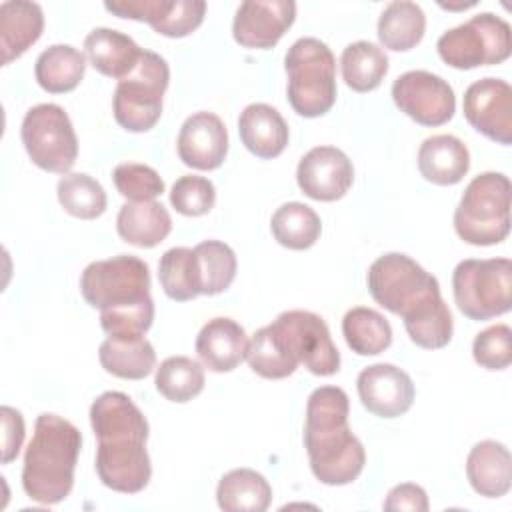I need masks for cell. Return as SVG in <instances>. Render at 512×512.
Masks as SVG:
<instances>
[{
    "mask_svg": "<svg viewBox=\"0 0 512 512\" xmlns=\"http://www.w3.org/2000/svg\"><path fill=\"white\" fill-rule=\"evenodd\" d=\"M348 414V394L338 386H320L308 396L304 446L312 474L326 486L350 484L364 470L366 452L348 426Z\"/></svg>",
    "mask_w": 512,
    "mask_h": 512,
    "instance_id": "1",
    "label": "cell"
},
{
    "mask_svg": "<svg viewBox=\"0 0 512 512\" xmlns=\"http://www.w3.org/2000/svg\"><path fill=\"white\" fill-rule=\"evenodd\" d=\"M82 448L80 430L56 414H40L24 454L22 488L38 504L62 502L74 486Z\"/></svg>",
    "mask_w": 512,
    "mask_h": 512,
    "instance_id": "2",
    "label": "cell"
},
{
    "mask_svg": "<svg viewBox=\"0 0 512 512\" xmlns=\"http://www.w3.org/2000/svg\"><path fill=\"white\" fill-rule=\"evenodd\" d=\"M368 292L376 304L414 322L444 304L438 280L402 252H388L368 268Z\"/></svg>",
    "mask_w": 512,
    "mask_h": 512,
    "instance_id": "3",
    "label": "cell"
},
{
    "mask_svg": "<svg viewBox=\"0 0 512 512\" xmlns=\"http://www.w3.org/2000/svg\"><path fill=\"white\" fill-rule=\"evenodd\" d=\"M288 102L304 118L324 116L336 102V60L318 38H298L284 56Z\"/></svg>",
    "mask_w": 512,
    "mask_h": 512,
    "instance_id": "4",
    "label": "cell"
},
{
    "mask_svg": "<svg viewBox=\"0 0 512 512\" xmlns=\"http://www.w3.org/2000/svg\"><path fill=\"white\" fill-rule=\"evenodd\" d=\"M510 180L502 172H482L470 180L456 210L454 230L472 246H492L510 232Z\"/></svg>",
    "mask_w": 512,
    "mask_h": 512,
    "instance_id": "5",
    "label": "cell"
},
{
    "mask_svg": "<svg viewBox=\"0 0 512 512\" xmlns=\"http://www.w3.org/2000/svg\"><path fill=\"white\" fill-rule=\"evenodd\" d=\"M168 82L170 68L166 60L152 50H142L136 68L116 84L112 98L114 120L128 132L154 128L162 116Z\"/></svg>",
    "mask_w": 512,
    "mask_h": 512,
    "instance_id": "6",
    "label": "cell"
},
{
    "mask_svg": "<svg viewBox=\"0 0 512 512\" xmlns=\"http://www.w3.org/2000/svg\"><path fill=\"white\" fill-rule=\"evenodd\" d=\"M458 310L470 320H490L512 306V262L508 258H468L452 272Z\"/></svg>",
    "mask_w": 512,
    "mask_h": 512,
    "instance_id": "7",
    "label": "cell"
},
{
    "mask_svg": "<svg viewBox=\"0 0 512 512\" xmlns=\"http://www.w3.org/2000/svg\"><path fill=\"white\" fill-rule=\"evenodd\" d=\"M436 50L442 62L456 70L500 64L512 52L510 24L492 12H480L446 30L438 38Z\"/></svg>",
    "mask_w": 512,
    "mask_h": 512,
    "instance_id": "8",
    "label": "cell"
},
{
    "mask_svg": "<svg viewBox=\"0 0 512 512\" xmlns=\"http://www.w3.org/2000/svg\"><path fill=\"white\" fill-rule=\"evenodd\" d=\"M80 292L98 310L130 306L152 298L148 264L132 254L90 262L80 276Z\"/></svg>",
    "mask_w": 512,
    "mask_h": 512,
    "instance_id": "9",
    "label": "cell"
},
{
    "mask_svg": "<svg viewBox=\"0 0 512 512\" xmlns=\"http://www.w3.org/2000/svg\"><path fill=\"white\" fill-rule=\"evenodd\" d=\"M30 160L54 174H68L78 158V138L68 112L58 104L32 106L20 128Z\"/></svg>",
    "mask_w": 512,
    "mask_h": 512,
    "instance_id": "10",
    "label": "cell"
},
{
    "mask_svg": "<svg viewBox=\"0 0 512 512\" xmlns=\"http://www.w3.org/2000/svg\"><path fill=\"white\" fill-rule=\"evenodd\" d=\"M272 332L296 364L316 376H332L340 370V352L332 342L322 316L310 310L282 312L272 324Z\"/></svg>",
    "mask_w": 512,
    "mask_h": 512,
    "instance_id": "11",
    "label": "cell"
},
{
    "mask_svg": "<svg viewBox=\"0 0 512 512\" xmlns=\"http://www.w3.org/2000/svg\"><path fill=\"white\" fill-rule=\"evenodd\" d=\"M392 100L400 112L422 126H442L456 110L452 86L428 70H408L392 84Z\"/></svg>",
    "mask_w": 512,
    "mask_h": 512,
    "instance_id": "12",
    "label": "cell"
},
{
    "mask_svg": "<svg viewBox=\"0 0 512 512\" xmlns=\"http://www.w3.org/2000/svg\"><path fill=\"white\" fill-rule=\"evenodd\" d=\"M92 432L98 448L126 450L146 446L148 420L124 392H104L90 406Z\"/></svg>",
    "mask_w": 512,
    "mask_h": 512,
    "instance_id": "13",
    "label": "cell"
},
{
    "mask_svg": "<svg viewBox=\"0 0 512 512\" xmlns=\"http://www.w3.org/2000/svg\"><path fill=\"white\" fill-rule=\"evenodd\" d=\"M468 124L496 144L512 142V88L502 78H480L464 92Z\"/></svg>",
    "mask_w": 512,
    "mask_h": 512,
    "instance_id": "14",
    "label": "cell"
},
{
    "mask_svg": "<svg viewBox=\"0 0 512 512\" xmlns=\"http://www.w3.org/2000/svg\"><path fill=\"white\" fill-rule=\"evenodd\" d=\"M104 8L128 20H140L166 38H184L204 20V0H112Z\"/></svg>",
    "mask_w": 512,
    "mask_h": 512,
    "instance_id": "15",
    "label": "cell"
},
{
    "mask_svg": "<svg viewBox=\"0 0 512 512\" xmlns=\"http://www.w3.org/2000/svg\"><path fill=\"white\" fill-rule=\"evenodd\" d=\"M296 182L308 198L334 202L350 190L354 182V166L340 148L316 146L300 158Z\"/></svg>",
    "mask_w": 512,
    "mask_h": 512,
    "instance_id": "16",
    "label": "cell"
},
{
    "mask_svg": "<svg viewBox=\"0 0 512 512\" xmlns=\"http://www.w3.org/2000/svg\"><path fill=\"white\" fill-rule=\"evenodd\" d=\"M296 18L292 0H246L238 6L232 36L252 50H268L278 44Z\"/></svg>",
    "mask_w": 512,
    "mask_h": 512,
    "instance_id": "17",
    "label": "cell"
},
{
    "mask_svg": "<svg viewBox=\"0 0 512 512\" xmlns=\"http://www.w3.org/2000/svg\"><path fill=\"white\" fill-rule=\"evenodd\" d=\"M356 388L362 406L378 418L406 414L416 396L412 378L388 362L366 366L356 378Z\"/></svg>",
    "mask_w": 512,
    "mask_h": 512,
    "instance_id": "18",
    "label": "cell"
},
{
    "mask_svg": "<svg viewBox=\"0 0 512 512\" xmlns=\"http://www.w3.org/2000/svg\"><path fill=\"white\" fill-rule=\"evenodd\" d=\"M176 148L186 166L216 170L228 154V130L214 112H196L180 126Z\"/></svg>",
    "mask_w": 512,
    "mask_h": 512,
    "instance_id": "19",
    "label": "cell"
},
{
    "mask_svg": "<svg viewBox=\"0 0 512 512\" xmlns=\"http://www.w3.org/2000/svg\"><path fill=\"white\" fill-rule=\"evenodd\" d=\"M246 330L232 318L208 320L196 336V354L212 372H232L248 352Z\"/></svg>",
    "mask_w": 512,
    "mask_h": 512,
    "instance_id": "20",
    "label": "cell"
},
{
    "mask_svg": "<svg viewBox=\"0 0 512 512\" xmlns=\"http://www.w3.org/2000/svg\"><path fill=\"white\" fill-rule=\"evenodd\" d=\"M238 134L242 144L262 160H272L288 146L290 130L282 114L264 102L248 104L238 118Z\"/></svg>",
    "mask_w": 512,
    "mask_h": 512,
    "instance_id": "21",
    "label": "cell"
},
{
    "mask_svg": "<svg viewBox=\"0 0 512 512\" xmlns=\"http://www.w3.org/2000/svg\"><path fill=\"white\" fill-rule=\"evenodd\" d=\"M466 476L472 490L480 496L500 498L508 494L512 484L510 450L496 440L474 444L466 458Z\"/></svg>",
    "mask_w": 512,
    "mask_h": 512,
    "instance_id": "22",
    "label": "cell"
},
{
    "mask_svg": "<svg viewBox=\"0 0 512 512\" xmlns=\"http://www.w3.org/2000/svg\"><path fill=\"white\" fill-rule=\"evenodd\" d=\"M84 52L96 72L116 80L126 78L142 56V48L114 28H94L84 38Z\"/></svg>",
    "mask_w": 512,
    "mask_h": 512,
    "instance_id": "23",
    "label": "cell"
},
{
    "mask_svg": "<svg viewBox=\"0 0 512 512\" xmlns=\"http://www.w3.org/2000/svg\"><path fill=\"white\" fill-rule=\"evenodd\" d=\"M418 170L424 180L432 184H458L470 170V152L466 144L452 134L430 136L418 148Z\"/></svg>",
    "mask_w": 512,
    "mask_h": 512,
    "instance_id": "24",
    "label": "cell"
},
{
    "mask_svg": "<svg viewBox=\"0 0 512 512\" xmlns=\"http://www.w3.org/2000/svg\"><path fill=\"white\" fill-rule=\"evenodd\" d=\"M44 30V12L40 4L26 0H6L0 4V50L2 64L20 58L38 42Z\"/></svg>",
    "mask_w": 512,
    "mask_h": 512,
    "instance_id": "25",
    "label": "cell"
},
{
    "mask_svg": "<svg viewBox=\"0 0 512 512\" xmlns=\"http://www.w3.org/2000/svg\"><path fill=\"white\" fill-rule=\"evenodd\" d=\"M96 474L104 486L122 494L142 492L152 476L146 446L126 450H96Z\"/></svg>",
    "mask_w": 512,
    "mask_h": 512,
    "instance_id": "26",
    "label": "cell"
},
{
    "mask_svg": "<svg viewBox=\"0 0 512 512\" xmlns=\"http://www.w3.org/2000/svg\"><path fill=\"white\" fill-rule=\"evenodd\" d=\"M116 230L132 246L154 248L170 234L172 218L156 200L126 202L116 216Z\"/></svg>",
    "mask_w": 512,
    "mask_h": 512,
    "instance_id": "27",
    "label": "cell"
},
{
    "mask_svg": "<svg viewBox=\"0 0 512 512\" xmlns=\"http://www.w3.org/2000/svg\"><path fill=\"white\" fill-rule=\"evenodd\" d=\"M216 502L224 512H264L272 502V488L260 472L236 468L220 478Z\"/></svg>",
    "mask_w": 512,
    "mask_h": 512,
    "instance_id": "28",
    "label": "cell"
},
{
    "mask_svg": "<svg viewBox=\"0 0 512 512\" xmlns=\"http://www.w3.org/2000/svg\"><path fill=\"white\" fill-rule=\"evenodd\" d=\"M86 70V56L70 44H52L40 52L34 66L36 82L50 94L74 90Z\"/></svg>",
    "mask_w": 512,
    "mask_h": 512,
    "instance_id": "29",
    "label": "cell"
},
{
    "mask_svg": "<svg viewBox=\"0 0 512 512\" xmlns=\"http://www.w3.org/2000/svg\"><path fill=\"white\" fill-rule=\"evenodd\" d=\"M98 358L102 368L124 380H142L156 366L154 346L144 338H106L100 344Z\"/></svg>",
    "mask_w": 512,
    "mask_h": 512,
    "instance_id": "30",
    "label": "cell"
},
{
    "mask_svg": "<svg viewBox=\"0 0 512 512\" xmlns=\"http://www.w3.org/2000/svg\"><path fill=\"white\" fill-rule=\"evenodd\" d=\"M426 30L424 10L416 2H390L378 18V38L384 48L406 52L414 48Z\"/></svg>",
    "mask_w": 512,
    "mask_h": 512,
    "instance_id": "31",
    "label": "cell"
},
{
    "mask_svg": "<svg viewBox=\"0 0 512 512\" xmlns=\"http://www.w3.org/2000/svg\"><path fill=\"white\" fill-rule=\"evenodd\" d=\"M340 68L348 88L354 92H370L376 90L388 74V56L380 46L358 40L342 50Z\"/></svg>",
    "mask_w": 512,
    "mask_h": 512,
    "instance_id": "32",
    "label": "cell"
},
{
    "mask_svg": "<svg viewBox=\"0 0 512 512\" xmlns=\"http://www.w3.org/2000/svg\"><path fill=\"white\" fill-rule=\"evenodd\" d=\"M346 344L358 356H376L392 344V326L376 310L366 306L350 308L342 318Z\"/></svg>",
    "mask_w": 512,
    "mask_h": 512,
    "instance_id": "33",
    "label": "cell"
},
{
    "mask_svg": "<svg viewBox=\"0 0 512 512\" xmlns=\"http://www.w3.org/2000/svg\"><path fill=\"white\" fill-rule=\"evenodd\" d=\"M270 230L280 246L306 250L320 238L322 222L310 206L302 202H286L272 214Z\"/></svg>",
    "mask_w": 512,
    "mask_h": 512,
    "instance_id": "34",
    "label": "cell"
},
{
    "mask_svg": "<svg viewBox=\"0 0 512 512\" xmlns=\"http://www.w3.org/2000/svg\"><path fill=\"white\" fill-rule=\"evenodd\" d=\"M158 278L164 294L174 302H188L200 296V276L194 248L176 246L162 254Z\"/></svg>",
    "mask_w": 512,
    "mask_h": 512,
    "instance_id": "35",
    "label": "cell"
},
{
    "mask_svg": "<svg viewBox=\"0 0 512 512\" xmlns=\"http://www.w3.org/2000/svg\"><path fill=\"white\" fill-rule=\"evenodd\" d=\"M200 292L204 296H216L230 288L236 278L238 260L234 250L220 240H204L194 246Z\"/></svg>",
    "mask_w": 512,
    "mask_h": 512,
    "instance_id": "36",
    "label": "cell"
},
{
    "mask_svg": "<svg viewBox=\"0 0 512 512\" xmlns=\"http://www.w3.org/2000/svg\"><path fill=\"white\" fill-rule=\"evenodd\" d=\"M154 384L166 400L184 404L204 390V368L188 356H170L156 368Z\"/></svg>",
    "mask_w": 512,
    "mask_h": 512,
    "instance_id": "37",
    "label": "cell"
},
{
    "mask_svg": "<svg viewBox=\"0 0 512 512\" xmlns=\"http://www.w3.org/2000/svg\"><path fill=\"white\" fill-rule=\"evenodd\" d=\"M58 202L74 218L94 220L106 210V192L98 180L84 172L64 174L56 186Z\"/></svg>",
    "mask_w": 512,
    "mask_h": 512,
    "instance_id": "38",
    "label": "cell"
},
{
    "mask_svg": "<svg viewBox=\"0 0 512 512\" xmlns=\"http://www.w3.org/2000/svg\"><path fill=\"white\" fill-rule=\"evenodd\" d=\"M246 360L252 372L268 380L286 378L294 374L298 368V364L288 356V352L272 332L270 324L254 332V336L248 342Z\"/></svg>",
    "mask_w": 512,
    "mask_h": 512,
    "instance_id": "39",
    "label": "cell"
},
{
    "mask_svg": "<svg viewBox=\"0 0 512 512\" xmlns=\"http://www.w3.org/2000/svg\"><path fill=\"white\" fill-rule=\"evenodd\" d=\"M154 320V300L100 310V326L110 338H140L144 336Z\"/></svg>",
    "mask_w": 512,
    "mask_h": 512,
    "instance_id": "40",
    "label": "cell"
},
{
    "mask_svg": "<svg viewBox=\"0 0 512 512\" xmlns=\"http://www.w3.org/2000/svg\"><path fill=\"white\" fill-rule=\"evenodd\" d=\"M112 180L116 190L130 202L154 200L164 192V180L154 168L146 164H136V162L118 164L112 172Z\"/></svg>",
    "mask_w": 512,
    "mask_h": 512,
    "instance_id": "41",
    "label": "cell"
},
{
    "mask_svg": "<svg viewBox=\"0 0 512 512\" xmlns=\"http://www.w3.org/2000/svg\"><path fill=\"white\" fill-rule=\"evenodd\" d=\"M216 188L204 176H180L170 190V204L182 216H204L214 208Z\"/></svg>",
    "mask_w": 512,
    "mask_h": 512,
    "instance_id": "42",
    "label": "cell"
},
{
    "mask_svg": "<svg viewBox=\"0 0 512 512\" xmlns=\"http://www.w3.org/2000/svg\"><path fill=\"white\" fill-rule=\"evenodd\" d=\"M512 330L508 324H494L476 334L472 356L486 370H504L512 362Z\"/></svg>",
    "mask_w": 512,
    "mask_h": 512,
    "instance_id": "43",
    "label": "cell"
},
{
    "mask_svg": "<svg viewBox=\"0 0 512 512\" xmlns=\"http://www.w3.org/2000/svg\"><path fill=\"white\" fill-rule=\"evenodd\" d=\"M2 416V464H10L16 460L22 442H24V418L12 406L0 408Z\"/></svg>",
    "mask_w": 512,
    "mask_h": 512,
    "instance_id": "44",
    "label": "cell"
},
{
    "mask_svg": "<svg viewBox=\"0 0 512 512\" xmlns=\"http://www.w3.org/2000/svg\"><path fill=\"white\" fill-rule=\"evenodd\" d=\"M428 496H426V490L418 484H412V482H404V484H398L394 486L388 494H386V500H384V510H394V512H402V510H408V512H426L428 510Z\"/></svg>",
    "mask_w": 512,
    "mask_h": 512,
    "instance_id": "45",
    "label": "cell"
}]
</instances>
